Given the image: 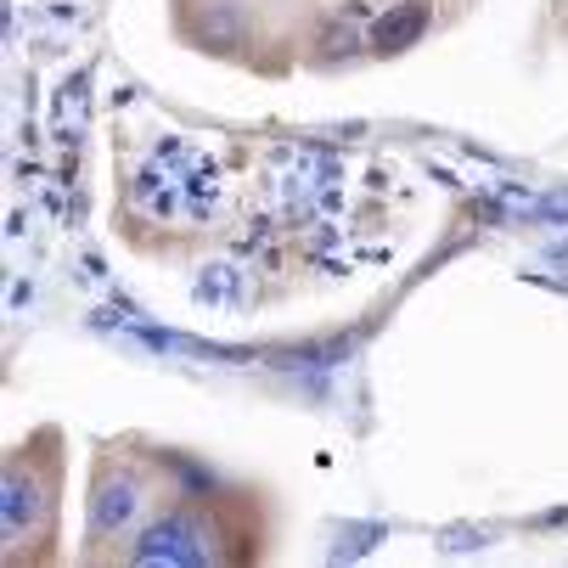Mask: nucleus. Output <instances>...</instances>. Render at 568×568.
Returning <instances> with one entry per match:
<instances>
[{
    "instance_id": "nucleus-1",
    "label": "nucleus",
    "mask_w": 568,
    "mask_h": 568,
    "mask_svg": "<svg viewBox=\"0 0 568 568\" xmlns=\"http://www.w3.org/2000/svg\"><path fill=\"white\" fill-rule=\"evenodd\" d=\"M130 562H141V568H158V562L164 568H203V562H214V535L197 513H164L130 546Z\"/></svg>"
},
{
    "instance_id": "nucleus-2",
    "label": "nucleus",
    "mask_w": 568,
    "mask_h": 568,
    "mask_svg": "<svg viewBox=\"0 0 568 568\" xmlns=\"http://www.w3.org/2000/svg\"><path fill=\"white\" fill-rule=\"evenodd\" d=\"M40 518H45V484L23 462H12L7 478H0V529H7V540L18 546L23 535L40 529Z\"/></svg>"
},
{
    "instance_id": "nucleus-3",
    "label": "nucleus",
    "mask_w": 568,
    "mask_h": 568,
    "mask_svg": "<svg viewBox=\"0 0 568 568\" xmlns=\"http://www.w3.org/2000/svg\"><path fill=\"white\" fill-rule=\"evenodd\" d=\"M141 501H146V490H141L135 473H108V478L97 484V496H91V535H97V540H102V535H124V529L135 524Z\"/></svg>"
},
{
    "instance_id": "nucleus-4",
    "label": "nucleus",
    "mask_w": 568,
    "mask_h": 568,
    "mask_svg": "<svg viewBox=\"0 0 568 568\" xmlns=\"http://www.w3.org/2000/svg\"><path fill=\"white\" fill-rule=\"evenodd\" d=\"M423 29H428V7H423V0H399V7H388V12L377 18V29H372V45L388 57V51L417 45V40H423Z\"/></svg>"
},
{
    "instance_id": "nucleus-5",
    "label": "nucleus",
    "mask_w": 568,
    "mask_h": 568,
    "mask_svg": "<svg viewBox=\"0 0 568 568\" xmlns=\"http://www.w3.org/2000/svg\"><path fill=\"white\" fill-rule=\"evenodd\" d=\"M231 276H236L231 265H214V271L197 282V298H225V293H231Z\"/></svg>"
},
{
    "instance_id": "nucleus-6",
    "label": "nucleus",
    "mask_w": 568,
    "mask_h": 568,
    "mask_svg": "<svg viewBox=\"0 0 568 568\" xmlns=\"http://www.w3.org/2000/svg\"><path fill=\"white\" fill-rule=\"evenodd\" d=\"M321 51H327V57H349L355 51V29H327V34H321Z\"/></svg>"
},
{
    "instance_id": "nucleus-7",
    "label": "nucleus",
    "mask_w": 568,
    "mask_h": 568,
    "mask_svg": "<svg viewBox=\"0 0 568 568\" xmlns=\"http://www.w3.org/2000/svg\"><path fill=\"white\" fill-rule=\"evenodd\" d=\"M445 546H450V551H467V546H484V529H450V535H445Z\"/></svg>"
}]
</instances>
